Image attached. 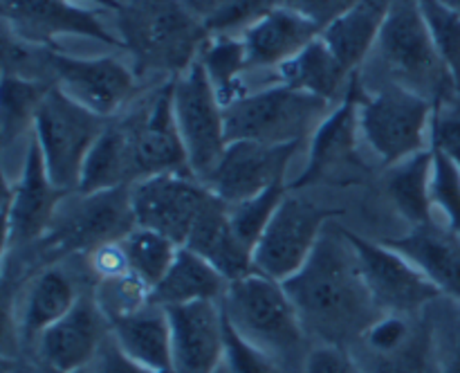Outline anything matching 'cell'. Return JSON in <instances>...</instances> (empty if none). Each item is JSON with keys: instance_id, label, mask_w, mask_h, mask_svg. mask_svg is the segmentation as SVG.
<instances>
[{"instance_id": "obj_1", "label": "cell", "mask_w": 460, "mask_h": 373, "mask_svg": "<svg viewBox=\"0 0 460 373\" xmlns=\"http://www.w3.org/2000/svg\"><path fill=\"white\" fill-rule=\"evenodd\" d=\"M305 331L323 342L340 344L349 337L358 340L368 324L380 317L367 290L358 256L344 229L323 232L308 263L283 281Z\"/></svg>"}, {"instance_id": "obj_2", "label": "cell", "mask_w": 460, "mask_h": 373, "mask_svg": "<svg viewBox=\"0 0 460 373\" xmlns=\"http://www.w3.org/2000/svg\"><path fill=\"white\" fill-rule=\"evenodd\" d=\"M115 31L139 79H178L209 39L205 21L182 0H126Z\"/></svg>"}, {"instance_id": "obj_3", "label": "cell", "mask_w": 460, "mask_h": 373, "mask_svg": "<svg viewBox=\"0 0 460 373\" xmlns=\"http://www.w3.org/2000/svg\"><path fill=\"white\" fill-rule=\"evenodd\" d=\"M368 61H377L380 67V79L376 84L402 85L431 103H443L460 94L447 63L431 39L420 0H391Z\"/></svg>"}, {"instance_id": "obj_4", "label": "cell", "mask_w": 460, "mask_h": 373, "mask_svg": "<svg viewBox=\"0 0 460 373\" xmlns=\"http://www.w3.org/2000/svg\"><path fill=\"white\" fill-rule=\"evenodd\" d=\"M332 108L335 103L326 99L270 81L225 106V129L229 142L250 139L274 147L304 144Z\"/></svg>"}, {"instance_id": "obj_5", "label": "cell", "mask_w": 460, "mask_h": 373, "mask_svg": "<svg viewBox=\"0 0 460 373\" xmlns=\"http://www.w3.org/2000/svg\"><path fill=\"white\" fill-rule=\"evenodd\" d=\"M434 108L436 103L402 85H364L359 81L362 139L386 169L431 148Z\"/></svg>"}, {"instance_id": "obj_6", "label": "cell", "mask_w": 460, "mask_h": 373, "mask_svg": "<svg viewBox=\"0 0 460 373\" xmlns=\"http://www.w3.org/2000/svg\"><path fill=\"white\" fill-rule=\"evenodd\" d=\"M220 304L227 322L274 358L292 353L305 335L286 286L256 270L229 283Z\"/></svg>"}, {"instance_id": "obj_7", "label": "cell", "mask_w": 460, "mask_h": 373, "mask_svg": "<svg viewBox=\"0 0 460 373\" xmlns=\"http://www.w3.org/2000/svg\"><path fill=\"white\" fill-rule=\"evenodd\" d=\"M108 121L67 97L57 85L49 90L36 115L31 138L39 144L49 178L58 189L67 193L79 189L85 160Z\"/></svg>"}, {"instance_id": "obj_8", "label": "cell", "mask_w": 460, "mask_h": 373, "mask_svg": "<svg viewBox=\"0 0 460 373\" xmlns=\"http://www.w3.org/2000/svg\"><path fill=\"white\" fill-rule=\"evenodd\" d=\"M117 120L128 138L135 182L162 173H191L175 121L173 79L157 84L142 99H135Z\"/></svg>"}, {"instance_id": "obj_9", "label": "cell", "mask_w": 460, "mask_h": 373, "mask_svg": "<svg viewBox=\"0 0 460 373\" xmlns=\"http://www.w3.org/2000/svg\"><path fill=\"white\" fill-rule=\"evenodd\" d=\"M135 227L133 187L72 191L63 198L52 227L40 243L54 254L90 252L103 243L121 241Z\"/></svg>"}, {"instance_id": "obj_10", "label": "cell", "mask_w": 460, "mask_h": 373, "mask_svg": "<svg viewBox=\"0 0 460 373\" xmlns=\"http://www.w3.org/2000/svg\"><path fill=\"white\" fill-rule=\"evenodd\" d=\"M173 111L191 173L205 182L227 148L225 106L200 61L173 79Z\"/></svg>"}, {"instance_id": "obj_11", "label": "cell", "mask_w": 460, "mask_h": 373, "mask_svg": "<svg viewBox=\"0 0 460 373\" xmlns=\"http://www.w3.org/2000/svg\"><path fill=\"white\" fill-rule=\"evenodd\" d=\"M337 214V209L317 205L310 198L288 193L256 243V272L281 283L295 277L317 250L328 220Z\"/></svg>"}, {"instance_id": "obj_12", "label": "cell", "mask_w": 460, "mask_h": 373, "mask_svg": "<svg viewBox=\"0 0 460 373\" xmlns=\"http://www.w3.org/2000/svg\"><path fill=\"white\" fill-rule=\"evenodd\" d=\"M52 75L58 90L103 120L121 115L139 93V76L133 63L112 54L75 57L54 49Z\"/></svg>"}, {"instance_id": "obj_13", "label": "cell", "mask_w": 460, "mask_h": 373, "mask_svg": "<svg viewBox=\"0 0 460 373\" xmlns=\"http://www.w3.org/2000/svg\"><path fill=\"white\" fill-rule=\"evenodd\" d=\"M344 234L358 256L368 295L382 315H422L431 301L443 297L438 288L398 250L386 243L359 236L350 229H344Z\"/></svg>"}, {"instance_id": "obj_14", "label": "cell", "mask_w": 460, "mask_h": 373, "mask_svg": "<svg viewBox=\"0 0 460 373\" xmlns=\"http://www.w3.org/2000/svg\"><path fill=\"white\" fill-rule=\"evenodd\" d=\"M66 196L67 191L49 178L43 153L30 133L21 175L4 180V259L13 247L43 241Z\"/></svg>"}, {"instance_id": "obj_15", "label": "cell", "mask_w": 460, "mask_h": 373, "mask_svg": "<svg viewBox=\"0 0 460 373\" xmlns=\"http://www.w3.org/2000/svg\"><path fill=\"white\" fill-rule=\"evenodd\" d=\"M4 30L30 43L63 49L58 40L75 36L121 49L115 30L99 18V9L76 0H3Z\"/></svg>"}, {"instance_id": "obj_16", "label": "cell", "mask_w": 460, "mask_h": 373, "mask_svg": "<svg viewBox=\"0 0 460 373\" xmlns=\"http://www.w3.org/2000/svg\"><path fill=\"white\" fill-rule=\"evenodd\" d=\"M211 196L214 191L191 173H162L139 180L133 184L135 223L184 245Z\"/></svg>"}, {"instance_id": "obj_17", "label": "cell", "mask_w": 460, "mask_h": 373, "mask_svg": "<svg viewBox=\"0 0 460 373\" xmlns=\"http://www.w3.org/2000/svg\"><path fill=\"white\" fill-rule=\"evenodd\" d=\"M359 139V75H355L346 97L328 112L326 120L310 138L308 162L290 182V191L328 180H341V175L362 169Z\"/></svg>"}, {"instance_id": "obj_18", "label": "cell", "mask_w": 460, "mask_h": 373, "mask_svg": "<svg viewBox=\"0 0 460 373\" xmlns=\"http://www.w3.org/2000/svg\"><path fill=\"white\" fill-rule=\"evenodd\" d=\"M299 148L301 144L274 147V144L250 142V139L229 142L205 184L220 200L236 205L247 198L259 196L272 184L288 180V166Z\"/></svg>"}, {"instance_id": "obj_19", "label": "cell", "mask_w": 460, "mask_h": 373, "mask_svg": "<svg viewBox=\"0 0 460 373\" xmlns=\"http://www.w3.org/2000/svg\"><path fill=\"white\" fill-rule=\"evenodd\" d=\"M173 337L175 373H216L225 358V313L220 301L164 308Z\"/></svg>"}, {"instance_id": "obj_20", "label": "cell", "mask_w": 460, "mask_h": 373, "mask_svg": "<svg viewBox=\"0 0 460 373\" xmlns=\"http://www.w3.org/2000/svg\"><path fill=\"white\" fill-rule=\"evenodd\" d=\"M111 335V322L94 295L79 297L75 308L39 337L43 364L63 371H85Z\"/></svg>"}, {"instance_id": "obj_21", "label": "cell", "mask_w": 460, "mask_h": 373, "mask_svg": "<svg viewBox=\"0 0 460 373\" xmlns=\"http://www.w3.org/2000/svg\"><path fill=\"white\" fill-rule=\"evenodd\" d=\"M319 34L322 27L317 22L283 4L254 22L238 39L245 48L247 70L250 75H256V72H277L290 58L304 52Z\"/></svg>"}, {"instance_id": "obj_22", "label": "cell", "mask_w": 460, "mask_h": 373, "mask_svg": "<svg viewBox=\"0 0 460 373\" xmlns=\"http://www.w3.org/2000/svg\"><path fill=\"white\" fill-rule=\"evenodd\" d=\"M184 247L209 261L229 283L254 272V252L238 238L229 216V205L211 196L198 216Z\"/></svg>"}, {"instance_id": "obj_23", "label": "cell", "mask_w": 460, "mask_h": 373, "mask_svg": "<svg viewBox=\"0 0 460 373\" xmlns=\"http://www.w3.org/2000/svg\"><path fill=\"white\" fill-rule=\"evenodd\" d=\"M111 335L121 351L155 373H175L169 315L162 306L146 304L111 322Z\"/></svg>"}, {"instance_id": "obj_24", "label": "cell", "mask_w": 460, "mask_h": 373, "mask_svg": "<svg viewBox=\"0 0 460 373\" xmlns=\"http://www.w3.org/2000/svg\"><path fill=\"white\" fill-rule=\"evenodd\" d=\"M454 236L456 234L438 232L434 225H427L385 243L407 256L440 295L460 304V243Z\"/></svg>"}, {"instance_id": "obj_25", "label": "cell", "mask_w": 460, "mask_h": 373, "mask_svg": "<svg viewBox=\"0 0 460 373\" xmlns=\"http://www.w3.org/2000/svg\"><path fill=\"white\" fill-rule=\"evenodd\" d=\"M389 7L391 0H362L358 7L322 30V39L349 75H358L368 61Z\"/></svg>"}, {"instance_id": "obj_26", "label": "cell", "mask_w": 460, "mask_h": 373, "mask_svg": "<svg viewBox=\"0 0 460 373\" xmlns=\"http://www.w3.org/2000/svg\"><path fill=\"white\" fill-rule=\"evenodd\" d=\"M229 281L189 247H180L173 265L151 290V304L162 308L196 304V301H223Z\"/></svg>"}, {"instance_id": "obj_27", "label": "cell", "mask_w": 460, "mask_h": 373, "mask_svg": "<svg viewBox=\"0 0 460 373\" xmlns=\"http://www.w3.org/2000/svg\"><path fill=\"white\" fill-rule=\"evenodd\" d=\"M353 76L355 75H349L344 70V66L337 61L332 49L319 34L304 52H299L286 66L279 67L272 81L304 90V93L326 99L337 106L349 93Z\"/></svg>"}, {"instance_id": "obj_28", "label": "cell", "mask_w": 460, "mask_h": 373, "mask_svg": "<svg viewBox=\"0 0 460 373\" xmlns=\"http://www.w3.org/2000/svg\"><path fill=\"white\" fill-rule=\"evenodd\" d=\"M431 173H434V151L416 153L407 160L386 169L385 189L395 211L411 227H427L434 216L431 202Z\"/></svg>"}, {"instance_id": "obj_29", "label": "cell", "mask_w": 460, "mask_h": 373, "mask_svg": "<svg viewBox=\"0 0 460 373\" xmlns=\"http://www.w3.org/2000/svg\"><path fill=\"white\" fill-rule=\"evenodd\" d=\"M84 292L76 290L75 281L61 268L40 270L30 283L22 306L21 326L27 337L39 340L49 326L66 317Z\"/></svg>"}, {"instance_id": "obj_30", "label": "cell", "mask_w": 460, "mask_h": 373, "mask_svg": "<svg viewBox=\"0 0 460 373\" xmlns=\"http://www.w3.org/2000/svg\"><path fill=\"white\" fill-rule=\"evenodd\" d=\"M133 184L135 175L133 162H130L128 138H126L121 121L112 117L102 138L97 139V144L90 151L88 160H85L76 191L93 193L117 187H133Z\"/></svg>"}, {"instance_id": "obj_31", "label": "cell", "mask_w": 460, "mask_h": 373, "mask_svg": "<svg viewBox=\"0 0 460 373\" xmlns=\"http://www.w3.org/2000/svg\"><path fill=\"white\" fill-rule=\"evenodd\" d=\"M198 61L205 67L223 106H229L250 93L245 88V76L250 75L245 48L238 36H209Z\"/></svg>"}, {"instance_id": "obj_32", "label": "cell", "mask_w": 460, "mask_h": 373, "mask_svg": "<svg viewBox=\"0 0 460 373\" xmlns=\"http://www.w3.org/2000/svg\"><path fill=\"white\" fill-rule=\"evenodd\" d=\"M54 84L21 79L3 75V99H0V138L3 147L25 138L34 130L36 115Z\"/></svg>"}, {"instance_id": "obj_33", "label": "cell", "mask_w": 460, "mask_h": 373, "mask_svg": "<svg viewBox=\"0 0 460 373\" xmlns=\"http://www.w3.org/2000/svg\"><path fill=\"white\" fill-rule=\"evenodd\" d=\"M126 256H128L130 272L146 283L148 288H155L157 283L164 279L169 268L173 265L175 256H178L180 247L175 241L160 232H153L146 227H135L121 238Z\"/></svg>"}, {"instance_id": "obj_34", "label": "cell", "mask_w": 460, "mask_h": 373, "mask_svg": "<svg viewBox=\"0 0 460 373\" xmlns=\"http://www.w3.org/2000/svg\"><path fill=\"white\" fill-rule=\"evenodd\" d=\"M288 193H290V182L283 180V182H277L270 189H265L259 196L247 198V200L236 202V205H229V216H232L234 229H236L238 238L252 252L256 250V243L263 236L265 227L270 225L272 216L277 214L281 202L286 200Z\"/></svg>"}, {"instance_id": "obj_35", "label": "cell", "mask_w": 460, "mask_h": 373, "mask_svg": "<svg viewBox=\"0 0 460 373\" xmlns=\"http://www.w3.org/2000/svg\"><path fill=\"white\" fill-rule=\"evenodd\" d=\"M52 48L30 43L21 36L4 30L3 36V75L21 76V79L45 81L54 84L52 75Z\"/></svg>"}, {"instance_id": "obj_36", "label": "cell", "mask_w": 460, "mask_h": 373, "mask_svg": "<svg viewBox=\"0 0 460 373\" xmlns=\"http://www.w3.org/2000/svg\"><path fill=\"white\" fill-rule=\"evenodd\" d=\"M422 16L460 93V13L443 0H420Z\"/></svg>"}, {"instance_id": "obj_37", "label": "cell", "mask_w": 460, "mask_h": 373, "mask_svg": "<svg viewBox=\"0 0 460 373\" xmlns=\"http://www.w3.org/2000/svg\"><path fill=\"white\" fill-rule=\"evenodd\" d=\"M434 151V173H431V202L445 218L447 232L460 236V164L445 153Z\"/></svg>"}, {"instance_id": "obj_38", "label": "cell", "mask_w": 460, "mask_h": 373, "mask_svg": "<svg viewBox=\"0 0 460 373\" xmlns=\"http://www.w3.org/2000/svg\"><path fill=\"white\" fill-rule=\"evenodd\" d=\"M93 295L97 299L99 308L108 317V322H112L117 317H124V315L135 313V310L151 304V288L139 281L133 272L119 279L99 281Z\"/></svg>"}, {"instance_id": "obj_39", "label": "cell", "mask_w": 460, "mask_h": 373, "mask_svg": "<svg viewBox=\"0 0 460 373\" xmlns=\"http://www.w3.org/2000/svg\"><path fill=\"white\" fill-rule=\"evenodd\" d=\"M283 4L286 0H229L218 12L205 18V27L209 36H241L254 22Z\"/></svg>"}, {"instance_id": "obj_40", "label": "cell", "mask_w": 460, "mask_h": 373, "mask_svg": "<svg viewBox=\"0 0 460 373\" xmlns=\"http://www.w3.org/2000/svg\"><path fill=\"white\" fill-rule=\"evenodd\" d=\"M229 373H277L274 355L259 349L241 335L225 317V358Z\"/></svg>"}, {"instance_id": "obj_41", "label": "cell", "mask_w": 460, "mask_h": 373, "mask_svg": "<svg viewBox=\"0 0 460 373\" xmlns=\"http://www.w3.org/2000/svg\"><path fill=\"white\" fill-rule=\"evenodd\" d=\"M431 148L445 153L460 164V94L436 103L431 120Z\"/></svg>"}, {"instance_id": "obj_42", "label": "cell", "mask_w": 460, "mask_h": 373, "mask_svg": "<svg viewBox=\"0 0 460 373\" xmlns=\"http://www.w3.org/2000/svg\"><path fill=\"white\" fill-rule=\"evenodd\" d=\"M304 373H367L353 353L340 344L319 342L308 351Z\"/></svg>"}, {"instance_id": "obj_43", "label": "cell", "mask_w": 460, "mask_h": 373, "mask_svg": "<svg viewBox=\"0 0 460 373\" xmlns=\"http://www.w3.org/2000/svg\"><path fill=\"white\" fill-rule=\"evenodd\" d=\"M88 265L99 281H108V279H119L130 274L128 256H126L121 241L103 243V245L94 247L88 252Z\"/></svg>"}, {"instance_id": "obj_44", "label": "cell", "mask_w": 460, "mask_h": 373, "mask_svg": "<svg viewBox=\"0 0 460 373\" xmlns=\"http://www.w3.org/2000/svg\"><path fill=\"white\" fill-rule=\"evenodd\" d=\"M359 3H362V0H286L288 7L304 13L305 18L317 22L322 30L331 25L332 21H337L340 16H344L346 12L358 7Z\"/></svg>"}, {"instance_id": "obj_45", "label": "cell", "mask_w": 460, "mask_h": 373, "mask_svg": "<svg viewBox=\"0 0 460 373\" xmlns=\"http://www.w3.org/2000/svg\"><path fill=\"white\" fill-rule=\"evenodd\" d=\"M85 373H155L151 369L142 367L139 362H135L133 358L124 353V351L117 346V342L112 340V335H108V340L103 342L102 351L97 353V358L93 360Z\"/></svg>"}, {"instance_id": "obj_46", "label": "cell", "mask_w": 460, "mask_h": 373, "mask_svg": "<svg viewBox=\"0 0 460 373\" xmlns=\"http://www.w3.org/2000/svg\"><path fill=\"white\" fill-rule=\"evenodd\" d=\"M76 3L85 4V7L103 9V12H111V13H117L121 9L119 0H76Z\"/></svg>"}, {"instance_id": "obj_47", "label": "cell", "mask_w": 460, "mask_h": 373, "mask_svg": "<svg viewBox=\"0 0 460 373\" xmlns=\"http://www.w3.org/2000/svg\"><path fill=\"white\" fill-rule=\"evenodd\" d=\"M445 373H460V337L456 340V344H454V351L452 355H449V364L447 369H445Z\"/></svg>"}, {"instance_id": "obj_48", "label": "cell", "mask_w": 460, "mask_h": 373, "mask_svg": "<svg viewBox=\"0 0 460 373\" xmlns=\"http://www.w3.org/2000/svg\"><path fill=\"white\" fill-rule=\"evenodd\" d=\"M40 373H85V371H63V369H54L49 367V364H43V367H40Z\"/></svg>"}, {"instance_id": "obj_49", "label": "cell", "mask_w": 460, "mask_h": 373, "mask_svg": "<svg viewBox=\"0 0 460 373\" xmlns=\"http://www.w3.org/2000/svg\"><path fill=\"white\" fill-rule=\"evenodd\" d=\"M443 3H447L449 7L454 9V12H458V13H460V0H443Z\"/></svg>"}, {"instance_id": "obj_50", "label": "cell", "mask_w": 460, "mask_h": 373, "mask_svg": "<svg viewBox=\"0 0 460 373\" xmlns=\"http://www.w3.org/2000/svg\"><path fill=\"white\" fill-rule=\"evenodd\" d=\"M119 3H121V4H124V3H126V0H119Z\"/></svg>"}, {"instance_id": "obj_51", "label": "cell", "mask_w": 460, "mask_h": 373, "mask_svg": "<svg viewBox=\"0 0 460 373\" xmlns=\"http://www.w3.org/2000/svg\"><path fill=\"white\" fill-rule=\"evenodd\" d=\"M182 3H187V0H182Z\"/></svg>"}]
</instances>
